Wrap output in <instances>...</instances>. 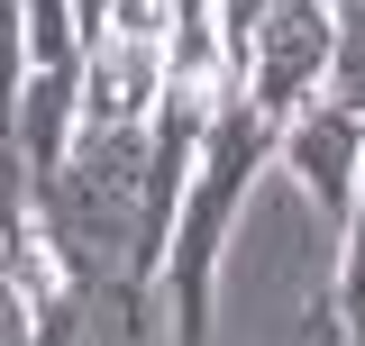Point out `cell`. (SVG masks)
Returning <instances> with one entry per match:
<instances>
[{"mask_svg": "<svg viewBox=\"0 0 365 346\" xmlns=\"http://www.w3.org/2000/svg\"><path fill=\"white\" fill-rule=\"evenodd\" d=\"M165 37H137V28H119L110 46H91L83 64V119H128V128H146L155 119V100H165Z\"/></svg>", "mask_w": 365, "mask_h": 346, "instance_id": "4", "label": "cell"}, {"mask_svg": "<svg viewBox=\"0 0 365 346\" xmlns=\"http://www.w3.org/2000/svg\"><path fill=\"white\" fill-rule=\"evenodd\" d=\"M329 19H338V46H329V100H347L365 119V0H329Z\"/></svg>", "mask_w": 365, "mask_h": 346, "instance_id": "8", "label": "cell"}, {"mask_svg": "<svg viewBox=\"0 0 365 346\" xmlns=\"http://www.w3.org/2000/svg\"><path fill=\"white\" fill-rule=\"evenodd\" d=\"M274 137H283V119L256 110V91H247V83L210 91V128H201L192 192H182V219H174V256H165V328H174L182 346L210 337V301H220L228 228H237L247 182L274 164Z\"/></svg>", "mask_w": 365, "mask_h": 346, "instance_id": "1", "label": "cell"}, {"mask_svg": "<svg viewBox=\"0 0 365 346\" xmlns=\"http://www.w3.org/2000/svg\"><path fill=\"white\" fill-rule=\"evenodd\" d=\"M329 46H338L329 0H274L265 28H256V55H247V91H256V110L292 119L302 100H319V83H329Z\"/></svg>", "mask_w": 365, "mask_h": 346, "instance_id": "3", "label": "cell"}, {"mask_svg": "<svg viewBox=\"0 0 365 346\" xmlns=\"http://www.w3.org/2000/svg\"><path fill=\"white\" fill-rule=\"evenodd\" d=\"M165 73L192 91L228 83V46H220V0H165Z\"/></svg>", "mask_w": 365, "mask_h": 346, "instance_id": "6", "label": "cell"}, {"mask_svg": "<svg viewBox=\"0 0 365 346\" xmlns=\"http://www.w3.org/2000/svg\"><path fill=\"white\" fill-rule=\"evenodd\" d=\"M319 283L338 292L347 337H365V182H356V210H347V228H338V256H329V273H319Z\"/></svg>", "mask_w": 365, "mask_h": 346, "instance_id": "7", "label": "cell"}, {"mask_svg": "<svg viewBox=\"0 0 365 346\" xmlns=\"http://www.w3.org/2000/svg\"><path fill=\"white\" fill-rule=\"evenodd\" d=\"M83 137V64H28V91H19V155L28 173L64 164Z\"/></svg>", "mask_w": 365, "mask_h": 346, "instance_id": "5", "label": "cell"}, {"mask_svg": "<svg viewBox=\"0 0 365 346\" xmlns=\"http://www.w3.org/2000/svg\"><path fill=\"white\" fill-rule=\"evenodd\" d=\"M274 164L302 182V201L319 210V228H329V256H338V228H347V210H356V182H365V119L347 110V100H302L292 119H283V137H274Z\"/></svg>", "mask_w": 365, "mask_h": 346, "instance_id": "2", "label": "cell"}]
</instances>
